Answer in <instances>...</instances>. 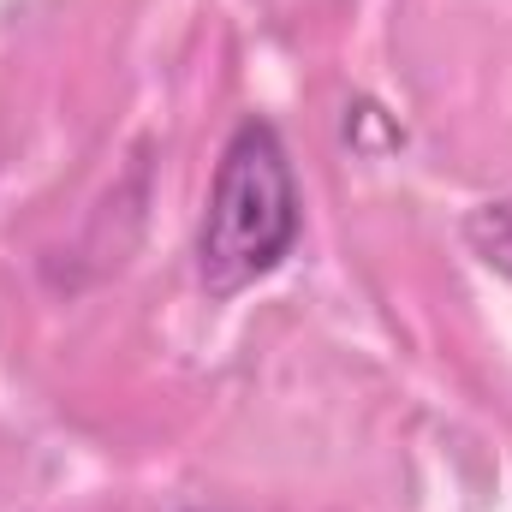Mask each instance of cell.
Instances as JSON below:
<instances>
[{"label":"cell","mask_w":512,"mask_h":512,"mask_svg":"<svg viewBox=\"0 0 512 512\" xmlns=\"http://www.w3.org/2000/svg\"><path fill=\"white\" fill-rule=\"evenodd\" d=\"M471 245L483 251V262H495L501 274H512V197L471 215Z\"/></svg>","instance_id":"obj_2"},{"label":"cell","mask_w":512,"mask_h":512,"mask_svg":"<svg viewBox=\"0 0 512 512\" xmlns=\"http://www.w3.org/2000/svg\"><path fill=\"white\" fill-rule=\"evenodd\" d=\"M292 239H298V185H292L286 143L268 120H245L227 137L215 167L203 239H197L203 286L209 292L251 286L268 268H280Z\"/></svg>","instance_id":"obj_1"}]
</instances>
